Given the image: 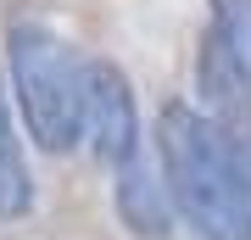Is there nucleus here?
<instances>
[{
    "label": "nucleus",
    "instance_id": "obj_3",
    "mask_svg": "<svg viewBox=\"0 0 251 240\" xmlns=\"http://www.w3.org/2000/svg\"><path fill=\"white\" fill-rule=\"evenodd\" d=\"M196 95H201L196 112L206 117V129L251 173V62L240 51H229L212 28H206V39L196 51Z\"/></svg>",
    "mask_w": 251,
    "mask_h": 240
},
{
    "label": "nucleus",
    "instance_id": "obj_7",
    "mask_svg": "<svg viewBox=\"0 0 251 240\" xmlns=\"http://www.w3.org/2000/svg\"><path fill=\"white\" fill-rule=\"evenodd\" d=\"M212 6V34L251 62V0H206Z\"/></svg>",
    "mask_w": 251,
    "mask_h": 240
},
{
    "label": "nucleus",
    "instance_id": "obj_4",
    "mask_svg": "<svg viewBox=\"0 0 251 240\" xmlns=\"http://www.w3.org/2000/svg\"><path fill=\"white\" fill-rule=\"evenodd\" d=\"M84 140H90V151L106 162L112 173L145 151V140H140V107H134V89H128L123 67L106 62V56L84 62Z\"/></svg>",
    "mask_w": 251,
    "mask_h": 240
},
{
    "label": "nucleus",
    "instance_id": "obj_5",
    "mask_svg": "<svg viewBox=\"0 0 251 240\" xmlns=\"http://www.w3.org/2000/svg\"><path fill=\"white\" fill-rule=\"evenodd\" d=\"M117 213H123V223H128L140 240H162V235H168L173 207H168L162 179L145 168V151H140L134 162H123V168H117Z\"/></svg>",
    "mask_w": 251,
    "mask_h": 240
},
{
    "label": "nucleus",
    "instance_id": "obj_2",
    "mask_svg": "<svg viewBox=\"0 0 251 240\" xmlns=\"http://www.w3.org/2000/svg\"><path fill=\"white\" fill-rule=\"evenodd\" d=\"M6 51H11V89H17V107H23V123L34 134V145L50 157H67L84 140V62H78V51L62 34L34 28V23L11 28Z\"/></svg>",
    "mask_w": 251,
    "mask_h": 240
},
{
    "label": "nucleus",
    "instance_id": "obj_1",
    "mask_svg": "<svg viewBox=\"0 0 251 240\" xmlns=\"http://www.w3.org/2000/svg\"><path fill=\"white\" fill-rule=\"evenodd\" d=\"M156 168L168 207L201 240H251V173L190 101L156 112Z\"/></svg>",
    "mask_w": 251,
    "mask_h": 240
},
{
    "label": "nucleus",
    "instance_id": "obj_6",
    "mask_svg": "<svg viewBox=\"0 0 251 240\" xmlns=\"http://www.w3.org/2000/svg\"><path fill=\"white\" fill-rule=\"evenodd\" d=\"M34 207V173H28V157L11 134V107H6V79H0V223L28 218Z\"/></svg>",
    "mask_w": 251,
    "mask_h": 240
}]
</instances>
